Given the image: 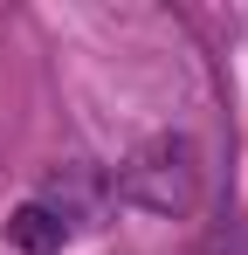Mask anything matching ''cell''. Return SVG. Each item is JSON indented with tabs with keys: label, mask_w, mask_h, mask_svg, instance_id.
I'll return each instance as SVG.
<instances>
[{
	"label": "cell",
	"mask_w": 248,
	"mask_h": 255,
	"mask_svg": "<svg viewBox=\"0 0 248 255\" xmlns=\"http://www.w3.org/2000/svg\"><path fill=\"white\" fill-rule=\"evenodd\" d=\"M124 200L145 214H159V221H179V214L200 207V145L186 138V131H152L118 172Z\"/></svg>",
	"instance_id": "cell-1"
},
{
	"label": "cell",
	"mask_w": 248,
	"mask_h": 255,
	"mask_svg": "<svg viewBox=\"0 0 248 255\" xmlns=\"http://www.w3.org/2000/svg\"><path fill=\"white\" fill-rule=\"evenodd\" d=\"M97 200H104V179H97L90 166H62L55 179H48V193H41V207L55 214L69 235H76V221H90V214H97Z\"/></svg>",
	"instance_id": "cell-2"
},
{
	"label": "cell",
	"mask_w": 248,
	"mask_h": 255,
	"mask_svg": "<svg viewBox=\"0 0 248 255\" xmlns=\"http://www.w3.org/2000/svg\"><path fill=\"white\" fill-rule=\"evenodd\" d=\"M0 235H7V249H14V255H62V249H69V228L41 207V200H21V207L7 214Z\"/></svg>",
	"instance_id": "cell-3"
}]
</instances>
